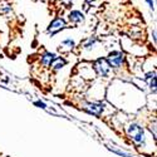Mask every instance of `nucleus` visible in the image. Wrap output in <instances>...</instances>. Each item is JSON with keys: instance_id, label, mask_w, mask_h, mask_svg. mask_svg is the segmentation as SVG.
<instances>
[{"instance_id": "nucleus-1", "label": "nucleus", "mask_w": 157, "mask_h": 157, "mask_svg": "<svg viewBox=\"0 0 157 157\" xmlns=\"http://www.w3.org/2000/svg\"><path fill=\"white\" fill-rule=\"evenodd\" d=\"M126 133L127 137L132 141L137 147H145L146 145V131L141 124L136 123V122H131L127 124L126 127Z\"/></svg>"}, {"instance_id": "nucleus-2", "label": "nucleus", "mask_w": 157, "mask_h": 157, "mask_svg": "<svg viewBox=\"0 0 157 157\" xmlns=\"http://www.w3.org/2000/svg\"><path fill=\"white\" fill-rule=\"evenodd\" d=\"M109 67L112 68V71H121L122 68L126 67V53L123 50H112L108 53V56L106 57Z\"/></svg>"}, {"instance_id": "nucleus-3", "label": "nucleus", "mask_w": 157, "mask_h": 157, "mask_svg": "<svg viewBox=\"0 0 157 157\" xmlns=\"http://www.w3.org/2000/svg\"><path fill=\"white\" fill-rule=\"evenodd\" d=\"M92 69H93L94 74L99 78H109L111 73L113 72L112 68L109 67L107 59L103 57H99L92 62Z\"/></svg>"}, {"instance_id": "nucleus-4", "label": "nucleus", "mask_w": 157, "mask_h": 157, "mask_svg": "<svg viewBox=\"0 0 157 157\" xmlns=\"http://www.w3.org/2000/svg\"><path fill=\"white\" fill-rule=\"evenodd\" d=\"M81 108L89 114L101 117L104 114V111L107 109V106H106V103L99 102V101H86L81 103Z\"/></svg>"}, {"instance_id": "nucleus-5", "label": "nucleus", "mask_w": 157, "mask_h": 157, "mask_svg": "<svg viewBox=\"0 0 157 157\" xmlns=\"http://www.w3.org/2000/svg\"><path fill=\"white\" fill-rule=\"evenodd\" d=\"M67 28H68V21L65 20L63 17H56L53 20H52V21L48 24L45 32H47V34L52 38V36L57 35L58 33H60L62 30L67 29Z\"/></svg>"}, {"instance_id": "nucleus-6", "label": "nucleus", "mask_w": 157, "mask_h": 157, "mask_svg": "<svg viewBox=\"0 0 157 157\" xmlns=\"http://www.w3.org/2000/svg\"><path fill=\"white\" fill-rule=\"evenodd\" d=\"M68 21L71 24H74V25H79L82 23L86 21V15L82 10H78V9H72L69 13H68Z\"/></svg>"}, {"instance_id": "nucleus-7", "label": "nucleus", "mask_w": 157, "mask_h": 157, "mask_svg": "<svg viewBox=\"0 0 157 157\" xmlns=\"http://www.w3.org/2000/svg\"><path fill=\"white\" fill-rule=\"evenodd\" d=\"M75 47H77V43H75L74 39L65 38V39H63V40L59 43L58 49L60 52H63V53H71V52H73L75 49Z\"/></svg>"}, {"instance_id": "nucleus-8", "label": "nucleus", "mask_w": 157, "mask_h": 157, "mask_svg": "<svg viewBox=\"0 0 157 157\" xmlns=\"http://www.w3.org/2000/svg\"><path fill=\"white\" fill-rule=\"evenodd\" d=\"M68 64V60L65 59L64 57H56L54 59H53V62L50 63V69L53 71V72H58V71H60V69H63L65 65Z\"/></svg>"}, {"instance_id": "nucleus-9", "label": "nucleus", "mask_w": 157, "mask_h": 157, "mask_svg": "<svg viewBox=\"0 0 157 157\" xmlns=\"http://www.w3.org/2000/svg\"><path fill=\"white\" fill-rule=\"evenodd\" d=\"M57 57V54L54 52H48L45 50L44 53L40 56V65L44 68H49L50 67V63L53 62V59Z\"/></svg>"}, {"instance_id": "nucleus-10", "label": "nucleus", "mask_w": 157, "mask_h": 157, "mask_svg": "<svg viewBox=\"0 0 157 157\" xmlns=\"http://www.w3.org/2000/svg\"><path fill=\"white\" fill-rule=\"evenodd\" d=\"M99 42H101V40H99V38H98V36L92 35V36L87 38L86 40L83 42V44H82V49H83V50H87V52H90V50H93V49L96 48V45H97Z\"/></svg>"}, {"instance_id": "nucleus-11", "label": "nucleus", "mask_w": 157, "mask_h": 157, "mask_svg": "<svg viewBox=\"0 0 157 157\" xmlns=\"http://www.w3.org/2000/svg\"><path fill=\"white\" fill-rule=\"evenodd\" d=\"M145 81L152 93H156V71H150L145 73Z\"/></svg>"}, {"instance_id": "nucleus-12", "label": "nucleus", "mask_w": 157, "mask_h": 157, "mask_svg": "<svg viewBox=\"0 0 157 157\" xmlns=\"http://www.w3.org/2000/svg\"><path fill=\"white\" fill-rule=\"evenodd\" d=\"M108 148H109L111 151H113L114 153L122 156V157H133V156H131V155H128V153H126V152H123V151H121V150H117V148H114V147H108Z\"/></svg>"}, {"instance_id": "nucleus-13", "label": "nucleus", "mask_w": 157, "mask_h": 157, "mask_svg": "<svg viewBox=\"0 0 157 157\" xmlns=\"http://www.w3.org/2000/svg\"><path fill=\"white\" fill-rule=\"evenodd\" d=\"M11 11H13V8L10 5H3V8H0V13L2 14H9Z\"/></svg>"}, {"instance_id": "nucleus-14", "label": "nucleus", "mask_w": 157, "mask_h": 157, "mask_svg": "<svg viewBox=\"0 0 157 157\" xmlns=\"http://www.w3.org/2000/svg\"><path fill=\"white\" fill-rule=\"evenodd\" d=\"M34 106H36L39 108H43V109H47V104L44 102H42V101H35L34 102Z\"/></svg>"}, {"instance_id": "nucleus-15", "label": "nucleus", "mask_w": 157, "mask_h": 157, "mask_svg": "<svg viewBox=\"0 0 157 157\" xmlns=\"http://www.w3.org/2000/svg\"><path fill=\"white\" fill-rule=\"evenodd\" d=\"M151 38H152V40H153V45L157 44V33H156V28H153L151 30Z\"/></svg>"}, {"instance_id": "nucleus-16", "label": "nucleus", "mask_w": 157, "mask_h": 157, "mask_svg": "<svg viewBox=\"0 0 157 157\" xmlns=\"http://www.w3.org/2000/svg\"><path fill=\"white\" fill-rule=\"evenodd\" d=\"M145 3L147 4V6H148L152 11H155V2H153V0H145Z\"/></svg>"}, {"instance_id": "nucleus-17", "label": "nucleus", "mask_w": 157, "mask_h": 157, "mask_svg": "<svg viewBox=\"0 0 157 157\" xmlns=\"http://www.w3.org/2000/svg\"><path fill=\"white\" fill-rule=\"evenodd\" d=\"M62 4L65 6V8H69L72 4H73V0H60Z\"/></svg>"}, {"instance_id": "nucleus-18", "label": "nucleus", "mask_w": 157, "mask_h": 157, "mask_svg": "<svg viewBox=\"0 0 157 157\" xmlns=\"http://www.w3.org/2000/svg\"><path fill=\"white\" fill-rule=\"evenodd\" d=\"M84 2L87 3V4H92V3H94L96 0H84Z\"/></svg>"}]
</instances>
